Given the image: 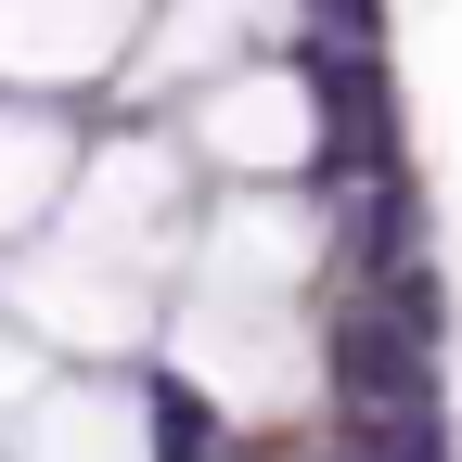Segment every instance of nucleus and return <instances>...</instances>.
<instances>
[{
    "instance_id": "obj_1",
    "label": "nucleus",
    "mask_w": 462,
    "mask_h": 462,
    "mask_svg": "<svg viewBox=\"0 0 462 462\" xmlns=\"http://www.w3.org/2000/svg\"><path fill=\"white\" fill-rule=\"evenodd\" d=\"M39 385H51V373L26 360V346H14V334H0V437H14V424L39 411Z\"/></svg>"
}]
</instances>
